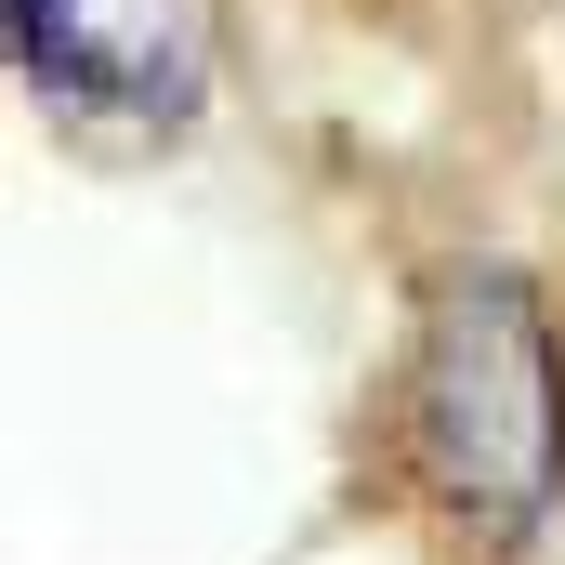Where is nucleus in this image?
Segmentation results:
<instances>
[{
  "instance_id": "obj_1",
  "label": "nucleus",
  "mask_w": 565,
  "mask_h": 565,
  "mask_svg": "<svg viewBox=\"0 0 565 565\" xmlns=\"http://www.w3.org/2000/svg\"><path fill=\"white\" fill-rule=\"evenodd\" d=\"M369 460L447 565H540L565 526V302L513 250L422 264L369 395Z\"/></svg>"
},
{
  "instance_id": "obj_2",
  "label": "nucleus",
  "mask_w": 565,
  "mask_h": 565,
  "mask_svg": "<svg viewBox=\"0 0 565 565\" xmlns=\"http://www.w3.org/2000/svg\"><path fill=\"white\" fill-rule=\"evenodd\" d=\"M0 40L79 145H184L211 106V0H0Z\"/></svg>"
}]
</instances>
